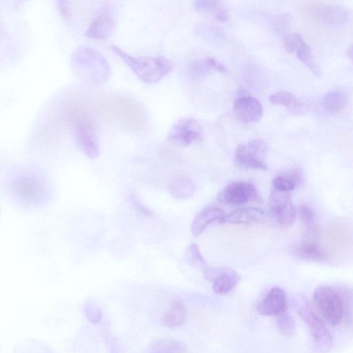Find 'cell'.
Here are the masks:
<instances>
[{
  "label": "cell",
  "mask_w": 353,
  "mask_h": 353,
  "mask_svg": "<svg viewBox=\"0 0 353 353\" xmlns=\"http://www.w3.org/2000/svg\"><path fill=\"white\" fill-rule=\"evenodd\" d=\"M312 300L315 311L323 321L337 326L348 316L349 308L353 305V294L347 287L323 285L315 289Z\"/></svg>",
  "instance_id": "cell-1"
},
{
  "label": "cell",
  "mask_w": 353,
  "mask_h": 353,
  "mask_svg": "<svg viewBox=\"0 0 353 353\" xmlns=\"http://www.w3.org/2000/svg\"><path fill=\"white\" fill-rule=\"evenodd\" d=\"M111 49L140 79L146 83L160 81L173 68L172 63L163 57H134L116 46H112Z\"/></svg>",
  "instance_id": "cell-2"
},
{
  "label": "cell",
  "mask_w": 353,
  "mask_h": 353,
  "mask_svg": "<svg viewBox=\"0 0 353 353\" xmlns=\"http://www.w3.org/2000/svg\"><path fill=\"white\" fill-rule=\"evenodd\" d=\"M293 305L297 314L306 324L316 352H327L332 348L333 341L323 320L305 299L296 297L294 299Z\"/></svg>",
  "instance_id": "cell-3"
},
{
  "label": "cell",
  "mask_w": 353,
  "mask_h": 353,
  "mask_svg": "<svg viewBox=\"0 0 353 353\" xmlns=\"http://www.w3.org/2000/svg\"><path fill=\"white\" fill-rule=\"evenodd\" d=\"M268 145L261 139H256L250 141L247 144H240L234 154V163L243 169L265 170V156Z\"/></svg>",
  "instance_id": "cell-4"
},
{
  "label": "cell",
  "mask_w": 353,
  "mask_h": 353,
  "mask_svg": "<svg viewBox=\"0 0 353 353\" xmlns=\"http://www.w3.org/2000/svg\"><path fill=\"white\" fill-rule=\"evenodd\" d=\"M115 26L114 8L110 2L104 1L90 21L84 34L90 39L104 40L112 34Z\"/></svg>",
  "instance_id": "cell-5"
},
{
  "label": "cell",
  "mask_w": 353,
  "mask_h": 353,
  "mask_svg": "<svg viewBox=\"0 0 353 353\" xmlns=\"http://www.w3.org/2000/svg\"><path fill=\"white\" fill-rule=\"evenodd\" d=\"M203 137V129L200 123L190 117L177 121L168 134V141L178 147H187L199 141Z\"/></svg>",
  "instance_id": "cell-6"
},
{
  "label": "cell",
  "mask_w": 353,
  "mask_h": 353,
  "mask_svg": "<svg viewBox=\"0 0 353 353\" xmlns=\"http://www.w3.org/2000/svg\"><path fill=\"white\" fill-rule=\"evenodd\" d=\"M269 206L274 219L281 228H288L293 224L296 217V209L290 192L272 188Z\"/></svg>",
  "instance_id": "cell-7"
},
{
  "label": "cell",
  "mask_w": 353,
  "mask_h": 353,
  "mask_svg": "<svg viewBox=\"0 0 353 353\" xmlns=\"http://www.w3.org/2000/svg\"><path fill=\"white\" fill-rule=\"evenodd\" d=\"M220 203L230 205H243L249 202L258 203L261 197L250 183L238 181L228 185L218 195Z\"/></svg>",
  "instance_id": "cell-8"
},
{
  "label": "cell",
  "mask_w": 353,
  "mask_h": 353,
  "mask_svg": "<svg viewBox=\"0 0 353 353\" xmlns=\"http://www.w3.org/2000/svg\"><path fill=\"white\" fill-rule=\"evenodd\" d=\"M75 137L81 150L91 158L99 154V141L96 125L87 118L79 119L75 124Z\"/></svg>",
  "instance_id": "cell-9"
},
{
  "label": "cell",
  "mask_w": 353,
  "mask_h": 353,
  "mask_svg": "<svg viewBox=\"0 0 353 353\" xmlns=\"http://www.w3.org/2000/svg\"><path fill=\"white\" fill-rule=\"evenodd\" d=\"M316 226L306 229L303 239L294 247V252L298 257L313 262L327 261V255L320 245Z\"/></svg>",
  "instance_id": "cell-10"
},
{
  "label": "cell",
  "mask_w": 353,
  "mask_h": 353,
  "mask_svg": "<svg viewBox=\"0 0 353 353\" xmlns=\"http://www.w3.org/2000/svg\"><path fill=\"white\" fill-rule=\"evenodd\" d=\"M206 279L212 283L213 291L217 294H224L236 287L240 280L239 275L228 268L207 267L203 271Z\"/></svg>",
  "instance_id": "cell-11"
},
{
  "label": "cell",
  "mask_w": 353,
  "mask_h": 353,
  "mask_svg": "<svg viewBox=\"0 0 353 353\" xmlns=\"http://www.w3.org/2000/svg\"><path fill=\"white\" fill-rule=\"evenodd\" d=\"M283 43L288 52L294 53L296 57L316 76H321V69L314 61L308 46L300 34L298 33L286 34L283 39Z\"/></svg>",
  "instance_id": "cell-12"
},
{
  "label": "cell",
  "mask_w": 353,
  "mask_h": 353,
  "mask_svg": "<svg viewBox=\"0 0 353 353\" xmlns=\"http://www.w3.org/2000/svg\"><path fill=\"white\" fill-rule=\"evenodd\" d=\"M233 111L239 120L250 123L261 119L263 116V107L255 97L243 95L236 98L234 101Z\"/></svg>",
  "instance_id": "cell-13"
},
{
  "label": "cell",
  "mask_w": 353,
  "mask_h": 353,
  "mask_svg": "<svg viewBox=\"0 0 353 353\" xmlns=\"http://www.w3.org/2000/svg\"><path fill=\"white\" fill-rule=\"evenodd\" d=\"M288 301L285 291L279 288H272L257 305L256 310L264 316H278L287 310Z\"/></svg>",
  "instance_id": "cell-14"
},
{
  "label": "cell",
  "mask_w": 353,
  "mask_h": 353,
  "mask_svg": "<svg viewBox=\"0 0 353 353\" xmlns=\"http://www.w3.org/2000/svg\"><path fill=\"white\" fill-rule=\"evenodd\" d=\"M314 15L321 21L334 26H341L347 21L346 10L337 5L320 4L314 9Z\"/></svg>",
  "instance_id": "cell-15"
},
{
  "label": "cell",
  "mask_w": 353,
  "mask_h": 353,
  "mask_svg": "<svg viewBox=\"0 0 353 353\" xmlns=\"http://www.w3.org/2000/svg\"><path fill=\"white\" fill-rule=\"evenodd\" d=\"M265 216V212L258 208H245L238 209L225 215L220 221L221 223L246 224L260 221Z\"/></svg>",
  "instance_id": "cell-16"
},
{
  "label": "cell",
  "mask_w": 353,
  "mask_h": 353,
  "mask_svg": "<svg viewBox=\"0 0 353 353\" xmlns=\"http://www.w3.org/2000/svg\"><path fill=\"white\" fill-rule=\"evenodd\" d=\"M223 211L218 208H208L200 212L193 221L191 232L194 236L201 234L212 222L219 221L224 216Z\"/></svg>",
  "instance_id": "cell-17"
},
{
  "label": "cell",
  "mask_w": 353,
  "mask_h": 353,
  "mask_svg": "<svg viewBox=\"0 0 353 353\" xmlns=\"http://www.w3.org/2000/svg\"><path fill=\"white\" fill-rule=\"evenodd\" d=\"M145 353H188V347L179 339L165 338L152 343Z\"/></svg>",
  "instance_id": "cell-18"
},
{
  "label": "cell",
  "mask_w": 353,
  "mask_h": 353,
  "mask_svg": "<svg viewBox=\"0 0 353 353\" xmlns=\"http://www.w3.org/2000/svg\"><path fill=\"white\" fill-rule=\"evenodd\" d=\"M347 98L345 93L339 90L327 92L321 99L323 109L329 113H336L347 104Z\"/></svg>",
  "instance_id": "cell-19"
},
{
  "label": "cell",
  "mask_w": 353,
  "mask_h": 353,
  "mask_svg": "<svg viewBox=\"0 0 353 353\" xmlns=\"http://www.w3.org/2000/svg\"><path fill=\"white\" fill-rule=\"evenodd\" d=\"M196 9L201 12H208L221 22L229 19L228 10L219 1L213 0H199L194 2Z\"/></svg>",
  "instance_id": "cell-20"
},
{
  "label": "cell",
  "mask_w": 353,
  "mask_h": 353,
  "mask_svg": "<svg viewBox=\"0 0 353 353\" xmlns=\"http://www.w3.org/2000/svg\"><path fill=\"white\" fill-rule=\"evenodd\" d=\"M187 312L182 303L174 301L170 309L163 314L162 323L167 327H175L185 321Z\"/></svg>",
  "instance_id": "cell-21"
},
{
  "label": "cell",
  "mask_w": 353,
  "mask_h": 353,
  "mask_svg": "<svg viewBox=\"0 0 353 353\" xmlns=\"http://www.w3.org/2000/svg\"><path fill=\"white\" fill-rule=\"evenodd\" d=\"M169 190L173 197L185 199L192 196L194 192V185L190 179L179 176L171 181Z\"/></svg>",
  "instance_id": "cell-22"
},
{
  "label": "cell",
  "mask_w": 353,
  "mask_h": 353,
  "mask_svg": "<svg viewBox=\"0 0 353 353\" xmlns=\"http://www.w3.org/2000/svg\"><path fill=\"white\" fill-rule=\"evenodd\" d=\"M269 100L273 104L285 106L292 111H295L300 106L296 97L288 91L276 92L270 97Z\"/></svg>",
  "instance_id": "cell-23"
},
{
  "label": "cell",
  "mask_w": 353,
  "mask_h": 353,
  "mask_svg": "<svg viewBox=\"0 0 353 353\" xmlns=\"http://www.w3.org/2000/svg\"><path fill=\"white\" fill-rule=\"evenodd\" d=\"M276 316V325L279 332L286 336L293 335L295 330V323L293 317L287 311Z\"/></svg>",
  "instance_id": "cell-24"
},
{
  "label": "cell",
  "mask_w": 353,
  "mask_h": 353,
  "mask_svg": "<svg viewBox=\"0 0 353 353\" xmlns=\"http://www.w3.org/2000/svg\"><path fill=\"white\" fill-rule=\"evenodd\" d=\"M185 256L188 262H189L192 266L199 268L202 270V271L208 267L196 244L193 243L189 246Z\"/></svg>",
  "instance_id": "cell-25"
},
{
  "label": "cell",
  "mask_w": 353,
  "mask_h": 353,
  "mask_svg": "<svg viewBox=\"0 0 353 353\" xmlns=\"http://www.w3.org/2000/svg\"><path fill=\"white\" fill-rule=\"evenodd\" d=\"M298 213L302 223L306 229L316 226L315 225V214L310 206L305 204L300 205Z\"/></svg>",
  "instance_id": "cell-26"
},
{
  "label": "cell",
  "mask_w": 353,
  "mask_h": 353,
  "mask_svg": "<svg viewBox=\"0 0 353 353\" xmlns=\"http://www.w3.org/2000/svg\"><path fill=\"white\" fill-rule=\"evenodd\" d=\"M272 186V188L277 190L288 192H290L296 188L294 183L285 174L279 175L274 178Z\"/></svg>",
  "instance_id": "cell-27"
},
{
  "label": "cell",
  "mask_w": 353,
  "mask_h": 353,
  "mask_svg": "<svg viewBox=\"0 0 353 353\" xmlns=\"http://www.w3.org/2000/svg\"><path fill=\"white\" fill-rule=\"evenodd\" d=\"M285 174L288 177H289L291 181L294 183L296 186L301 185L303 181V172L299 169H293L290 170Z\"/></svg>",
  "instance_id": "cell-28"
},
{
  "label": "cell",
  "mask_w": 353,
  "mask_h": 353,
  "mask_svg": "<svg viewBox=\"0 0 353 353\" xmlns=\"http://www.w3.org/2000/svg\"><path fill=\"white\" fill-rule=\"evenodd\" d=\"M59 3H60L59 5L60 14L64 18L69 17L70 12L68 10V7L66 6L63 5V1H59Z\"/></svg>",
  "instance_id": "cell-29"
},
{
  "label": "cell",
  "mask_w": 353,
  "mask_h": 353,
  "mask_svg": "<svg viewBox=\"0 0 353 353\" xmlns=\"http://www.w3.org/2000/svg\"><path fill=\"white\" fill-rule=\"evenodd\" d=\"M347 54L349 57L353 61V46L349 49Z\"/></svg>",
  "instance_id": "cell-30"
}]
</instances>
